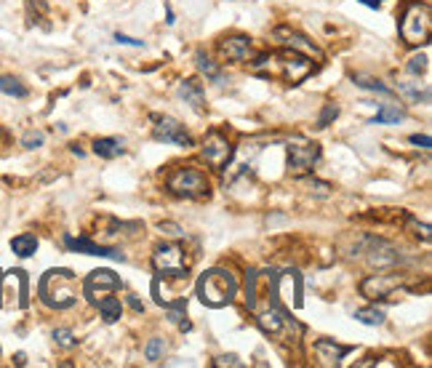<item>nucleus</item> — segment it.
Returning <instances> with one entry per match:
<instances>
[{"instance_id":"40","label":"nucleus","mask_w":432,"mask_h":368,"mask_svg":"<svg viewBox=\"0 0 432 368\" xmlns=\"http://www.w3.org/2000/svg\"><path fill=\"white\" fill-rule=\"evenodd\" d=\"M115 40L118 43H123V46H142V40H136V38H128V35H115Z\"/></svg>"},{"instance_id":"21","label":"nucleus","mask_w":432,"mask_h":368,"mask_svg":"<svg viewBox=\"0 0 432 368\" xmlns=\"http://www.w3.org/2000/svg\"><path fill=\"white\" fill-rule=\"evenodd\" d=\"M96 307H99L104 323H115V320H120V315H123V304H120L118 296H112V294L104 296L101 302H96Z\"/></svg>"},{"instance_id":"11","label":"nucleus","mask_w":432,"mask_h":368,"mask_svg":"<svg viewBox=\"0 0 432 368\" xmlns=\"http://www.w3.org/2000/svg\"><path fill=\"white\" fill-rule=\"evenodd\" d=\"M272 38H275L283 49L299 51V53H304V56H310V59H320V56H323L320 49L312 43L310 38H307L304 32L293 29V27H275V29H272Z\"/></svg>"},{"instance_id":"38","label":"nucleus","mask_w":432,"mask_h":368,"mask_svg":"<svg viewBox=\"0 0 432 368\" xmlns=\"http://www.w3.org/2000/svg\"><path fill=\"white\" fill-rule=\"evenodd\" d=\"M158 230H160V232H166V235H173V238H182V235H184L179 224H168V221H166V224L160 221V224H158Z\"/></svg>"},{"instance_id":"41","label":"nucleus","mask_w":432,"mask_h":368,"mask_svg":"<svg viewBox=\"0 0 432 368\" xmlns=\"http://www.w3.org/2000/svg\"><path fill=\"white\" fill-rule=\"evenodd\" d=\"M128 302H131V307H134L136 312H144V304L139 302V299H136V296H128Z\"/></svg>"},{"instance_id":"37","label":"nucleus","mask_w":432,"mask_h":368,"mask_svg":"<svg viewBox=\"0 0 432 368\" xmlns=\"http://www.w3.org/2000/svg\"><path fill=\"white\" fill-rule=\"evenodd\" d=\"M214 366H235V368H243V360H240L238 355H221V358H216Z\"/></svg>"},{"instance_id":"35","label":"nucleus","mask_w":432,"mask_h":368,"mask_svg":"<svg viewBox=\"0 0 432 368\" xmlns=\"http://www.w3.org/2000/svg\"><path fill=\"white\" fill-rule=\"evenodd\" d=\"M53 342L59 344V347H75L77 339H75V334H72L70 328H56L53 331Z\"/></svg>"},{"instance_id":"39","label":"nucleus","mask_w":432,"mask_h":368,"mask_svg":"<svg viewBox=\"0 0 432 368\" xmlns=\"http://www.w3.org/2000/svg\"><path fill=\"white\" fill-rule=\"evenodd\" d=\"M411 145H416V147H422V149H430L432 139L430 136H424V134H422V136H419V134H413V136H411Z\"/></svg>"},{"instance_id":"8","label":"nucleus","mask_w":432,"mask_h":368,"mask_svg":"<svg viewBox=\"0 0 432 368\" xmlns=\"http://www.w3.org/2000/svg\"><path fill=\"white\" fill-rule=\"evenodd\" d=\"M317 160H320V147L315 142L304 139V136H293L288 142V169L293 173L310 171Z\"/></svg>"},{"instance_id":"12","label":"nucleus","mask_w":432,"mask_h":368,"mask_svg":"<svg viewBox=\"0 0 432 368\" xmlns=\"http://www.w3.org/2000/svg\"><path fill=\"white\" fill-rule=\"evenodd\" d=\"M275 296L286 304L288 310L293 307V310H299L302 307V275L296 270H288L283 272L280 278H275Z\"/></svg>"},{"instance_id":"19","label":"nucleus","mask_w":432,"mask_h":368,"mask_svg":"<svg viewBox=\"0 0 432 368\" xmlns=\"http://www.w3.org/2000/svg\"><path fill=\"white\" fill-rule=\"evenodd\" d=\"M368 243H371V248H368V262H371V265H376V267H389V265H398V262H400L398 251L389 243H384V241H368Z\"/></svg>"},{"instance_id":"25","label":"nucleus","mask_w":432,"mask_h":368,"mask_svg":"<svg viewBox=\"0 0 432 368\" xmlns=\"http://www.w3.org/2000/svg\"><path fill=\"white\" fill-rule=\"evenodd\" d=\"M245 304L248 310H259V272L248 270L245 272Z\"/></svg>"},{"instance_id":"10","label":"nucleus","mask_w":432,"mask_h":368,"mask_svg":"<svg viewBox=\"0 0 432 368\" xmlns=\"http://www.w3.org/2000/svg\"><path fill=\"white\" fill-rule=\"evenodd\" d=\"M120 286H123V283H120V278L112 270H94L83 280V294H86V299H88L91 304H96V302H101L104 296L120 291Z\"/></svg>"},{"instance_id":"5","label":"nucleus","mask_w":432,"mask_h":368,"mask_svg":"<svg viewBox=\"0 0 432 368\" xmlns=\"http://www.w3.org/2000/svg\"><path fill=\"white\" fill-rule=\"evenodd\" d=\"M168 190L176 197H187V200H200V197H208L211 193V182L208 176L200 171V169H176V171L168 176Z\"/></svg>"},{"instance_id":"18","label":"nucleus","mask_w":432,"mask_h":368,"mask_svg":"<svg viewBox=\"0 0 432 368\" xmlns=\"http://www.w3.org/2000/svg\"><path fill=\"white\" fill-rule=\"evenodd\" d=\"M352 352V347L347 344H336L334 339H317L315 342V355L323 366H341V360Z\"/></svg>"},{"instance_id":"34","label":"nucleus","mask_w":432,"mask_h":368,"mask_svg":"<svg viewBox=\"0 0 432 368\" xmlns=\"http://www.w3.org/2000/svg\"><path fill=\"white\" fill-rule=\"evenodd\" d=\"M43 142H46V136H43L40 131H27V134L22 136V147H27V149L43 147Z\"/></svg>"},{"instance_id":"26","label":"nucleus","mask_w":432,"mask_h":368,"mask_svg":"<svg viewBox=\"0 0 432 368\" xmlns=\"http://www.w3.org/2000/svg\"><path fill=\"white\" fill-rule=\"evenodd\" d=\"M0 94L14 97V99H24L29 91H27V86H24L19 77H14V75H0Z\"/></svg>"},{"instance_id":"3","label":"nucleus","mask_w":432,"mask_h":368,"mask_svg":"<svg viewBox=\"0 0 432 368\" xmlns=\"http://www.w3.org/2000/svg\"><path fill=\"white\" fill-rule=\"evenodd\" d=\"M197 299L206 304V307H227L232 304V299L238 296V280L235 275L221 267H214V270H206L197 280Z\"/></svg>"},{"instance_id":"4","label":"nucleus","mask_w":432,"mask_h":368,"mask_svg":"<svg viewBox=\"0 0 432 368\" xmlns=\"http://www.w3.org/2000/svg\"><path fill=\"white\" fill-rule=\"evenodd\" d=\"M400 35L408 46H424L432 35V14L424 3H408L400 16Z\"/></svg>"},{"instance_id":"43","label":"nucleus","mask_w":432,"mask_h":368,"mask_svg":"<svg viewBox=\"0 0 432 368\" xmlns=\"http://www.w3.org/2000/svg\"><path fill=\"white\" fill-rule=\"evenodd\" d=\"M360 3H363V5H368V8H379L384 0H360Z\"/></svg>"},{"instance_id":"24","label":"nucleus","mask_w":432,"mask_h":368,"mask_svg":"<svg viewBox=\"0 0 432 368\" xmlns=\"http://www.w3.org/2000/svg\"><path fill=\"white\" fill-rule=\"evenodd\" d=\"M195 62H197V70L206 75L208 80H214V83H219V86H224V83H227L224 73L216 67V64L211 62V59H208V56H206V53H200V51H197V53H195Z\"/></svg>"},{"instance_id":"17","label":"nucleus","mask_w":432,"mask_h":368,"mask_svg":"<svg viewBox=\"0 0 432 368\" xmlns=\"http://www.w3.org/2000/svg\"><path fill=\"white\" fill-rule=\"evenodd\" d=\"M64 245L70 248V251H77V254H86V256H110V259H125L120 251L115 248H110V245H101V243H94L91 238H86V235H80V238H75V235H64Z\"/></svg>"},{"instance_id":"30","label":"nucleus","mask_w":432,"mask_h":368,"mask_svg":"<svg viewBox=\"0 0 432 368\" xmlns=\"http://www.w3.org/2000/svg\"><path fill=\"white\" fill-rule=\"evenodd\" d=\"M355 320L365 323V326H382L384 312L376 310V307H363V310H355Z\"/></svg>"},{"instance_id":"36","label":"nucleus","mask_w":432,"mask_h":368,"mask_svg":"<svg viewBox=\"0 0 432 368\" xmlns=\"http://www.w3.org/2000/svg\"><path fill=\"white\" fill-rule=\"evenodd\" d=\"M408 221H411V227L416 230L413 235H422V241H430V224H424V221H416L413 217H408Z\"/></svg>"},{"instance_id":"13","label":"nucleus","mask_w":432,"mask_h":368,"mask_svg":"<svg viewBox=\"0 0 432 368\" xmlns=\"http://www.w3.org/2000/svg\"><path fill=\"white\" fill-rule=\"evenodd\" d=\"M152 136L158 142H166V145H176V147H192V136L184 131V125L173 118H155V128H152Z\"/></svg>"},{"instance_id":"31","label":"nucleus","mask_w":432,"mask_h":368,"mask_svg":"<svg viewBox=\"0 0 432 368\" xmlns=\"http://www.w3.org/2000/svg\"><path fill=\"white\" fill-rule=\"evenodd\" d=\"M163 352H166V342H163L160 336L149 339L147 347H144V355H147V360H149V363H160V360H163Z\"/></svg>"},{"instance_id":"33","label":"nucleus","mask_w":432,"mask_h":368,"mask_svg":"<svg viewBox=\"0 0 432 368\" xmlns=\"http://www.w3.org/2000/svg\"><path fill=\"white\" fill-rule=\"evenodd\" d=\"M427 62H430V59H427L424 53H419V56H411V59H408V73H411V75H424V73H427V67H430Z\"/></svg>"},{"instance_id":"15","label":"nucleus","mask_w":432,"mask_h":368,"mask_svg":"<svg viewBox=\"0 0 432 368\" xmlns=\"http://www.w3.org/2000/svg\"><path fill=\"white\" fill-rule=\"evenodd\" d=\"M288 323H293V318H288L283 310H278L275 302H269L264 310H256V326L267 336H280Z\"/></svg>"},{"instance_id":"32","label":"nucleus","mask_w":432,"mask_h":368,"mask_svg":"<svg viewBox=\"0 0 432 368\" xmlns=\"http://www.w3.org/2000/svg\"><path fill=\"white\" fill-rule=\"evenodd\" d=\"M336 118H339V104L328 101V104L323 107V112L317 115V128H328V125H331Z\"/></svg>"},{"instance_id":"29","label":"nucleus","mask_w":432,"mask_h":368,"mask_svg":"<svg viewBox=\"0 0 432 368\" xmlns=\"http://www.w3.org/2000/svg\"><path fill=\"white\" fill-rule=\"evenodd\" d=\"M398 91L406 94V97L411 99V101H416V104H419V101H422V104L430 101V88H427V86H419V83H400Z\"/></svg>"},{"instance_id":"7","label":"nucleus","mask_w":432,"mask_h":368,"mask_svg":"<svg viewBox=\"0 0 432 368\" xmlns=\"http://www.w3.org/2000/svg\"><path fill=\"white\" fill-rule=\"evenodd\" d=\"M152 267L160 275H173V278H187V259L184 248L179 243H163L152 254Z\"/></svg>"},{"instance_id":"14","label":"nucleus","mask_w":432,"mask_h":368,"mask_svg":"<svg viewBox=\"0 0 432 368\" xmlns=\"http://www.w3.org/2000/svg\"><path fill=\"white\" fill-rule=\"evenodd\" d=\"M182 286H187V278H173V275H155V280H152V296H155V302L158 304H171V302H176V299H182Z\"/></svg>"},{"instance_id":"2","label":"nucleus","mask_w":432,"mask_h":368,"mask_svg":"<svg viewBox=\"0 0 432 368\" xmlns=\"http://www.w3.org/2000/svg\"><path fill=\"white\" fill-rule=\"evenodd\" d=\"M38 296L40 302L51 307V310H70L77 302V291H75V272L67 267H56L48 270L40 283H38Z\"/></svg>"},{"instance_id":"9","label":"nucleus","mask_w":432,"mask_h":368,"mask_svg":"<svg viewBox=\"0 0 432 368\" xmlns=\"http://www.w3.org/2000/svg\"><path fill=\"white\" fill-rule=\"evenodd\" d=\"M406 283V275L403 272H379V275H368L363 283H360V294L371 302L376 299H387L395 289H400Z\"/></svg>"},{"instance_id":"23","label":"nucleus","mask_w":432,"mask_h":368,"mask_svg":"<svg viewBox=\"0 0 432 368\" xmlns=\"http://www.w3.org/2000/svg\"><path fill=\"white\" fill-rule=\"evenodd\" d=\"M11 251H14L16 256L27 259V256H32V254L38 251V238H35L32 232H22V235H16V238L11 241Z\"/></svg>"},{"instance_id":"16","label":"nucleus","mask_w":432,"mask_h":368,"mask_svg":"<svg viewBox=\"0 0 432 368\" xmlns=\"http://www.w3.org/2000/svg\"><path fill=\"white\" fill-rule=\"evenodd\" d=\"M256 51L251 49V38L248 35H230L224 40H219V56L227 62H248Z\"/></svg>"},{"instance_id":"28","label":"nucleus","mask_w":432,"mask_h":368,"mask_svg":"<svg viewBox=\"0 0 432 368\" xmlns=\"http://www.w3.org/2000/svg\"><path fill=\"white\" fill-rule=\"evenodd\" d=\"M400 121H406V110L403 107H398V104H384L382 110L374 115V121L371 123H400Z\"/></svg>"},{"instance_id":"42","label":"nucleus","mask_w":432,"mask_h":368,"mask_svg":"<svg viewBox=\"0 0 432 368\" xmlns=\"http://www.w3.org/2000/svg\"><path fill=\"white\" fill-rule=\"evenodd\" d=\"M14 363H16V366H27V355H24V352H16V355H14Z\"/></svg>"},{"instance_id":"22","label":"nucleus","mask_w":432,"mask_h":368,"mask_svg":"<svg viewBox=\"0 0 432 368\" xmlns=\"http://www.w3.org/2000/svg\"><path fill=\"white\" fill-rule=\"evenodd\" d=\"M352 83L360 86V88H365V91H374V94H382V97H395V88H389V86H384L382 80H376V77H371V75H352Z\"/></svg>"},{"instance_id":"27","label":"nucleus","mask_w":432,"mask_h":368,"mask_svg":"<svg viewBox=\"0 0 432 368\" xmlns=\"http://www.w3.org/2000/svg\"><path fill=\"white\" fill-rule=\"evenodd\" d=\"M94 152L99 158H107V160H112V158H118L120 152H123V145H120L118 139H110V136H104V139H96L94 142Z\"/></svg>"},{"instance_id":"1","label":"nucleus","mask_w":432,"mask_h":368,"mask_svg":"<svg viewBox=\"0 0 432 368\" xmlns=\"http://www.w3.org/2000/svg\"><path fill=\"white\" fill-rule=\"evenodd\" d=\"M248 70L264 77H283L291 86L302 83L304 77H310L312 73V59L299 53V51H264V53H254L248 59Z\"/></svg>"},{"instance_id":"20","label":"nucleus","mask_w":432,"mask_h":368,"mask_svg":"<svg viewBox=\"0 0 432 368\" xmlns=\"http://www.w3.org/2000/svg\"><path fill=\"white\" fill-rule=\"evenodd\" d=\"M179 97L184 99L187 104H192L195 110H203V104H206V91H203V83L200 80H182L179 83Z\"/></svg>"},{"instance_id":"6","label":"nucleus","mask_w":432,"mask_h":368,"mask_svg":"<svg viewBox=\"0 0 432 368\" xmlns=\"http://www.w3.org/2000/svg\"><path fill=\"white\" fill-rule=\"evenodd\" d=\"M200 155H203V160L216 169V171H224L227 166H230V160H232V155H235V147L230 145V139L214 128V131H208V136L203 139V147H200Z\"/></svg>"}]
</instances>
